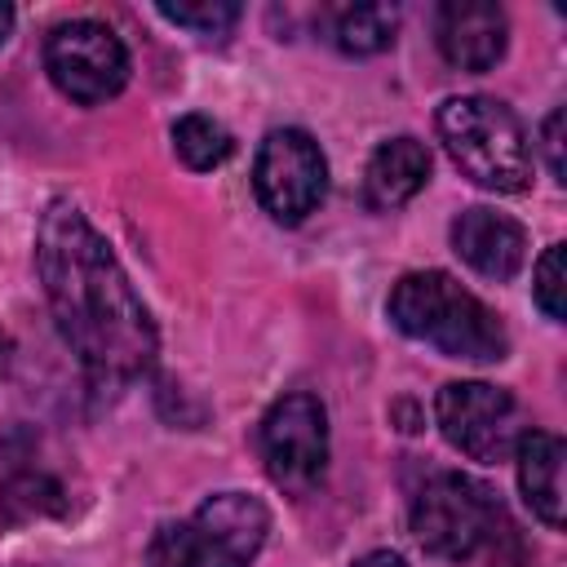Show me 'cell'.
I'll return each mask as SVG.
<instances>
[{"mask_svg":"<svg viewBox=\"0 0 567 567\" xmlns=\"http://www.w3.org/2000/svg\"><path fill=\"white\" fill-rule=\"evenodd\" d=\"M35 266L53 323L97 390L137 381L159 350L151 310L111 244L71 199H53L35 230Z\"/></svg>","mask_w":567,"mask_h":567,"instance_id":"obj_1","label":"cell"},{"mask_svg":"<svg viewBox=\"0 0 567 567\" xmlns=\"http://www.w3.org/2000/svg\"><path fill=\"white\" fill-rule=\"evenodd\" d=\"M390 319L403 337L434 346L447 359L496 363L509 350L501 319L461 288L447 270H412L390 288Z\"/></svg>","mask_w":567,"mask_h":567,"instance_id":"obj_2","label":"cell"},{"mask_svg":"<svg viewBox=\"0 0 567 567\" xmlns=\"http://www.w3.org/2000/svg\"><path fill=\"white\" fill-rule=\"evenodd\" d=\"M439 137L452 155V164L483 190H527L532 182V151H527V133L518 124V115L483 93H465V97H447L434 115Z\"/></svg>","mask_w":567,"mask_h":567,"instance_id":"obj_3","label":"cell"},{"mask_svg":"<svg viewBox=\"0 0 567 567\" xmlns=\"http://www.w3.org/2000/svg\"><path fill=\"white\" fill-rule=\"evenodd\" d=\"M501 518L505 514L496 492L456 470L430 474L412 496V536L434 558H474L483 545L496 540Z\"/></svg>","mask_w":567,"mask_h":567,"instance_id":"obj_4","label":"cell"},{"mask_svg":"<svg viewBox=\"0 0 567 567\" xmlns=\"http://www.w3.org/2000/svg\"><path fill=\"white\" fill-rule=\"evenodd\" d=\"M44 71L80 106H97L128 84V49L97 18L58 22L44 40Z\"/></svg>","mask_w":567,"mask_h":567,"instance_id":"obj_5","label":"cell"},{"mask_svg":"<svg viewBox=\"0 0 567 567\" xmlns=\"http://www.w3.org/2000/svg\"><path fill=\"white\" fill-rule=\"evenodd\" d=\"M252 186H257L261 208L275 221L297 226L319 208V199L328 190V159H323V151H319V142L310 133L275 128L257 146Z\"/></svg>","mask_w":567,"mask_h":567,"instance_id":"obj_6","label":"cell"},{"mask_svg":"<svg viewBox=\"0 0 567 567\" xmlns=\"http://www.w3.org/2000/svg\"><path fill=\"white\" fill-rule=\"evenodd\" d=\"M257 443H261L266 474L284 492H297V496L310 492L328 465V412H323V403L306 390L275 399L270 412L261 416Z\"/></svg>","mask_w":567,"mask_h":567,"instance_id":"obj_7","label":"cell"},{"mask_svg":"<svg viewBox=\"0 0 567 567\" xmlns=\"http://www.w3.org/2000/svg\"><path fill=\"white\" fill-rule=\"evenodd\" d=\"M270 532V514L248 492H217L208 496L190 523L177 527L182 567H248Z\"/></svg>","mask_w":567,"mask_h":567,"instance_id":"obj_8","label":"cell"},{"mask_svg":"<svg viewBox=\"0 0 567 567\" xmlns=\"http://www.w3.org/2000/svg\"><path fill=\"white\" fill-rule=\"evenodd\" d=\"M434 421L470 461H505L518 443V403L509 390L487 381H447L434 399Z\"/></svg>","mask_w":567,"mask_h":567,"instance_id":"obj_9","label":"cell"},{"mask_svg":"<svg viewBox=\"0 0 567 567\" xmlns=\"http://www.w3.org/2000/svg\"><path fill=\"white\" fill-rule=\"evenodd\" d=\"M434 40H439V53L456 71H492L505 58L509 22H505L501 4H487V0H447L434 13Z\"/></svg>","mask_w":567,"mask_h":567,"instance_id":"obj_10","label":"cell"},{"mask_svg":"<svg viewBox=\"0 0 567 567\" xmlns=\"http://www.w3.org/2000/svg\"><path fill=\"white\" fill-rule=\"evenodd\" d=\"M452 248L461 252V261L470 270H478L483 279H514L527 252V235L514 217L492 213V208H465L452 221Z\"/></svg>","mask_w":567,"mask_h":567,"instance_id":"obj_11","label":"cell"},{"mask_svg":"<svg viewBox=\"0 0 567 567\" xmlns=\"http://www.w3.org/2000/svg\"><path fill=\"white\" fill-rule=\"evenodd\" d=\"M430 177V151L416 137H390L372 151L368 168H363V199L377 213H390L399 204H408Z\"/></svg>","mask_w":567,"mask_h":567,"instance_id":"obj_12","label":"cell"},{"mask_svg":"<svg viewBox=\"0 0 567 567\" xmlns=\"http://www.w3.org/2000/svg\"><path fill=\"white\" fill-rule=\"evenodd\" d=\"M514 461L532 514L549 527H563V439L549 430H523L514 443Z\"/></svg>","mask_w":567,"mask_h":567,"instance_id":"obj_13","label":"cell"},{"mask_svg":"<svg viewBox=\"0 0 567 567\" xmlns=\"http://www.w3.org/2000/svg\"><path fill=\"white\" fill-rule=\"evenodd\" d=\"M394 27H399V13L390 4H346L332 13L328 40L350 58H368V53L390 49Z\"/></svg>","mask_w":567,"mask_h":567,"instance_id":"obj_14","label":"cell"},{"mask_svg":"<svg viewBox=\"0 0 567 567\" xmlns=\"http://www.w3.org/2000/svg\"><path fill=\"white\" fill-rule=\"evenodd\" d=\"M173 146H177V155H182L186 168L204 173V168H217V164L235 151V137H230L213 115L190 111V115H182V120L173 124Z\"/></svg>","mask_w":567,"mask_h":567,"instance_id":"obj_15","label":"cell"},{"mask_svg":"<svg viewBox=\"0 0 567 567\" xmlns=\"http://www.w3.org/2000/svg\"><path fill=\"white\" fill-rule=\"evenodd\" d=\"M159 18H168L173 27H186L195 35H208V40H221L235 22H239V4L230 0H195V4H155Z\"/></svg>","mask_w":567,"mask_h":567,"instance_id":"obj_16","label":"cell"},{"mask_svg":"<svg viewBox=\"0 0 567 567\" xmlns=\"http://www.w3.org/2000/svg\"><path fill=\"white\" fill-rule=\"evenodd\" d=\"M532 292H536V306L545 310V319H563L567 315V301H563V292H567V248L563 244H549L545 248V257L536 261V284H532Z\"/></svg>","mask_w":567,"mask_h":567,"instance_id":"obj_17","label":"cell"},{"mask_svg":"<svg viewBox=\"0 0 567 567\" xmlns=\"http://www.w3.org/2000/svg\"><path fill=\"white\" fill-rule=\"evenodd\" d=\"M540 146H545V159H549V173L554 182H563V111H549L545 115V128H540Z\"/></svg>","mask_w":567,"mask_h":567,"instance_id":"obj_18","label":"cell"},{"mask_svg":"<svg viewBox=\"0 0 567 567\" xmlns=\"http://www.w3.org/2000/svg\"><path fill=\"white\" fill-rule=\"evenodd\" d=\"M146 567H182V549H177V527H159L151 549H146Z\"/></svg>","mask_w":567,"mask_h":567,"instance_id":"obj_19","label":"cell"},{"mask_svg":"<svg viewBox=\"0 0 567 567\" xmlns=\"http://www.w3.org/2000/svg\"><path fill=\"white\" fill-rule=\"evenodd\" d=\"M354 567H408L399 554H390V549H372V554H363Z\"/></svg>","mask_w":567,"mask_h":567,"instance_id":"obj_20","label":"cell"},{"mask_svg":"<svg viewBox=\"0 0 567 567\" xmlns=\"http://www.w3.org/2000/svg\"><path fill=\"white\" fill-rule=\"evenodd\" d=\"M9 31H13V9H9V4H0V44L9 40Z\"/></svg>","mask_w":567,"mask_h":567,"instance_id":"obj_21","label":"cell"},{"mask_svg":"<svg viewBox=\"0 0 567 567\" xmlns=\"http://www.w3.org/2000/svg\"><path fill=\"white\" fill-rule=\"evenodd\" d=\"M4 363H9V341H4V332H0V377H4Z\"/></svg>","mask_w":567,"mask_h":567,"instance_id":"obj_22","label":"cell"}]
</instances>
